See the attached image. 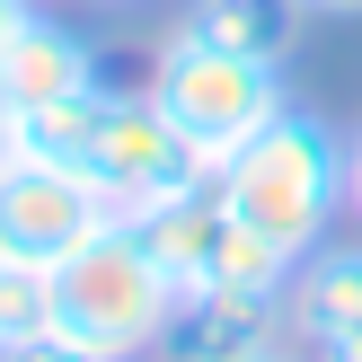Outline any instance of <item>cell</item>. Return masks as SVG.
Instances as JSON below:
<instances>
[{
	"label": "cell",
	"mask_w": 362,
	"mask_h": 362,
	"mask_svg": "<svg viewBox=\"0 0 362 362\" xmlns=\"http://www.w3.org/2000/svg\"><path fill=\"white\" fill-rule=\"evenodd\" d=\"M345 204H354V212H362V133H354V141H345Z\"/></svg>",
	"instance_id": "4fadbf2b"
},
{
	"label": "cell",
	"mask_w": 362,
	"mask_h": 362,
	"mask_svg": "<svg viewBox=\"0 0 362 362\" xmlns=\"http://www.w3.org/2000/svg\"><path fill=\"white\" fill-rule=\"evenodd\" d=\"M27 18H35V0H0V45H9V35L27 27Z\"/></svg>",
	"instance_id": "5bb4252c"
},
{
	"label": "cell",
	"mask_w": 362,
	"mask_h": 362,
	"mask_svg": "<svg viewBox=\"0 0 362 362\" xmlns=\"http://www.w3.org/2000/svg\"><path fill=\"white\" fill-rule=\"evenodd\" d=\"M80 177L98 186V204L115 212V221H151L159 204L194 194L212 168L194 159V141L159 115L151 88H106L98 124H88V151H80Z\"/></svg>",
	"instance_id": "277c9868"
},
{
	"label": "cell",
	"mask_w": 362,
	"mask_h": 362,
	"mask_svg": "<svg viewBox=\"0 0 362 362\" xmlns=\"http://www.w3.org/2000/svg\"><path fill=\"white\" fill-rule=\"evenodd\" d=\"M151 98H159V115L194 141V159H204V168L239 159L247 141H257L265 124L292 106V98H283V62L230 53V45H212V35H194V27H177L168 45H159Z\"/></svg>",
	"instance_id": "3957f363"
},
{
	"label": "cell",
	"mask_w": 362,
	"mask_h": 362,
	"mask_svg": "<svg viewBox=\"0 0 362 362\" xmlns=\"http://www.w3.org/2000/svg\"><path fill=\"white\" fill-rule=\"evenodd\" d=\"M212 186H221V204L239 212L265 247H283V257L300 265L318 239H327L336 204H345V141L327 133V115L283 106L239 159L212 168Z\"/></svg>",
	"instance_id": "6da1fadb"
},
{
	"label": "cell",
	"mask_w": 362,
	"mask_h": 362,
	"mask_svg": "<svg viewBox=\"0 0 362 362\" xmlns=\"http://www.w3.org/2000/svg\"><path fill=\"white\" fill-rule=\"evenodd\" d=\"M0 159H9V106H0Z\"/></svg>",
	"instance_id": "2e32d148"
},
{
	"label": "cell",
	"mask_w": 362,
	"mask_h": 362,
	"mask_svg": "<svg viewBox=\"0 0 362 362\" xmlns=\"http://www.w3.org/2000/svg\"><path fill=\"white\" fill-rule=\"evenodd\" d=\"M0 362H106L98 345H80L71 327H45V336H27V345H9Z\"/></svg>",
	"instance_id": "8fae6325"
},
{
	"label": "cell",
	"mask_w": 362,
	"mask_h": 362,
	"mask_svg": "<svg viewBox=\"0 0 362 362\" xmlns=\"http://www.w3.org/2000/svg\"><path fill=\"white\" fill-rule=\"evenodd\" d=\"M88 88H106V80H98V53H88V35L53 27L45 9H35L27 27L0 45V106H9V115H35V106L88 98Z\"/></svg>",
	"instance_id": "52a82bcc"
},
{
	"label": "cell",
	"mask_w": 362,
	"mask_h": 362,
	"mask_svg": "<svg viewBox=\"0 0 362 362\" xmlns=\"http://www.w3.org/2000/svg\"><path fill=\"white\" fill-rule=\"evenodd\" d=\"M283 318H292V336H310V345L362 327V247H327L318 239L310 257L292 265V283H283Z\"/></svg>",
	"instance_id": "9c48e42d"
},
{
	"label": "cell",
	"mask_w": 362,
	"mask_h": 362,
	"mask_svg": "<svg viewBox=\"0 0 362 362\" xmlns=\"http://www.w3.org/2000/svg\"><path fill=\"white\" fill-rule=\"evenodd\" d=\"M300 9H327V18H362V0H300Z\"/></svg>",
	"instance_id": "9a60e30c"
},
{
	"label": "cell",
	"mask_w": 362,
	"mask_h": 362,
	"mask_svg": "<svg viewBox=\"0 0 362 362\" xmlns=\"http://www.w3.org/2000/svg\"><path fill=\"white\" fill-rule=\"evenodd\" d=\"M265 362H292V354H265Z\"/></svg>",
	"instance_id": "e0dca14e"
},
{
	"label": "cell",
	"mask_w": 362,
	"mask_h": 362,
	"mask_svg": "<svg viewBox=\"0 0 362 362\" xmlns=\"http://www.w3.org/2000/svg\"><path fill=\"white\" fill-rule=\"evenodd\" d=\"M318 362H362V327H345V336H327V345H318Z\"/></svg>",
	"instance_id": "7c38bea8"
},
{
	"label": "cell",
	"mask_w": 362,
	"mask_h": 362,
	"mask_svg": "<svg viewBox=\"0 0 362 362\" xmlns=\"http://www.w3.org/2000/svg\"><path fill=\"white\" fill-rule=\"evenodd\" d=\"M106 221H115V212L98 204V186H88L80 168H53V159H27V151L0 159V265L53 274V265H62L71 247H88Z\"/></svg>",
	"instance_id": "8992f818"
},
{
	"label": "cell",
	"mask_w": 362,
	"mask_h": 362,
	"mask_svg": "<svg viewBox=\"0 0 362 362\" xmlns=\"http://www.w3.org/2000/svg\"><path fill=\"white\" fill-rule=\"evenodd\" d=\"M141 239L159 247V265H168L186 292H283V283H292V257L265 247L257 230L221 204L212 177L194 194H177V204H159L151 221H141Z\"/></svg>",
	"instance_id": "5b68a950"
},
{
	"label": "cell",
	"mask_w": 362,
	"mask_h": 362,
	"mask_svg": "<svg viewBox=\"0 0 362 362\" xmlns=\"http://www.w3.org/2000/svg\"><path fill=\"white\" fill-rule=\"evenodd\" d=\"M186 27L212 35V45H230V53H257V62H292L300 0H194Z\"/></svg>",
	"instance_id": "30bf717a"
},
{
	"label": "cell",
	"mask_w": 362,
	"mask_h": 362,
	"mask_svg": "<svg viewBox=\"0 0 362 362\" xmlns=\"http://www.w3.org/2000/svg\"><path fill=\"white\" fill-rule=\"evenodd\" d=\"M177 310H186V283L159 265L141 221H106L88 247H71L53 265V327H71L106 362H133V354L168 345Z\"/></svg>",
	"instance_id": "7a4b0ae2"
},
{
	"label": "cell",
	"mask_w": 362,
	"mask_h": 362,
	"mask_svg": "<svg viewBox=\"0 0 362 362\" xmlns=\"http://www.w3.org/2000/svg\"><path fill=\"white\" fill-rule=\"evenodd\" d=\"M283 292H186L168 345L177 362H265L283 354Z\"/></svg>",
	"instance_id": "ba28073f"
}]
</instances>
